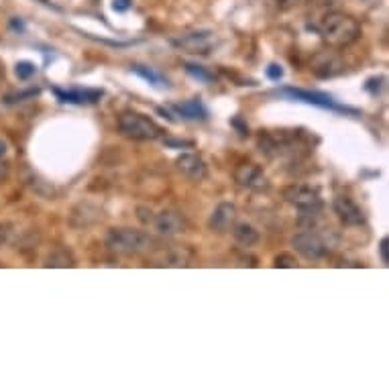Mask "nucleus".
<instances>
[{
    "mask_svg": "<svg viewBox=\"0 0 389 389\" xmlns=\"http://www.w3.org/2000/svg\"><path fill=\"white\" fill-rule=\"evenodd\" d=\"M316 29H318L322 41L330 49H345L348 45L357 43L361 37L359 21L352 14H346L341 10L328 12Z\"/></svg>",
    "mask_w": 389,
    "mask_h": 389,
    "instance_id": "f257e3e1",
    "label": "nucleus"
},
{
    "mask_svg": "<svg viewBox=\"0 0 389 389\" xmlns=\"http://www.w3.org/2000/svg\"><path fill=\"white\" fill-rule=\"evenodd\" d=\"M104 245L114 255L134 257V255L147 253L151 249V245H153V239L147 232H143V230L121 226V228H110L106 232Z\"/></svg>",
    "mask_w": 389,
    "mask_h": 389,
    "instance_id": "f03ea898",
    "label": "nucleus"
},
{
    "mask_svg": "<svg viewBox=\"0 0 389 389\" xmlns=\"http://www.w3.org/2000/svg\"><path fill=\"white\" fill-rule=\"evenodd\" d=\"M117 127H119V132L130 141H155L163 134V129L153 119L134 110L121 112Z\"/></svg>",
    "mask_w": 389,
    "mask_h": 389,
    "instance_id": "7ed1b4c3",
    "label": "nucleus"
},
{
    "mask_svg": "<svg viewBox=\"0 0 389 389\" xmlns=\"http://www.w3.org/2000/svg\"><path fill=\"white\" fill-rule=\"evenodd\" d=\"M281 94L294 98V100H300L306 104H312V106H320V108H326V110H332V112H341V114H357L355 108H348L339 104L332 96L324 94V92H310V90H300V88H283Z\"/></svg>",
    "mask_w": 389,
    "mask_h": 389,
    "instance_id": "20e7f679",
    "label": "nucleus"
},
{
    "mask_svg": "<svg viewBox=\"0 0 389 389\" xmlns=\"http://www.w3.org/2000/svg\"><path fill=\"white\" fill-rule=\"evenodd\" d=\"M292 245H294V249L302 255L303 259L308 261L322 259V257H326L328 251H330L328 243H326L318 232H314L312 228H310V230H303V232H298V235L292 239Z\"/></svg>",
    "mask_w": 389,
    "mask_h": 389,
    "instance_id": "39448f33",
    "label": "nucleus"
},
{
    "mask_svg": "<svg viewBox=\"0 0 389 389\" xmlns=\"http://www.w3.org/2000/svg\"><path fill=\"white\" fill-rule=\"evenodd\" d=\"M281 198L300 208V210H316L320 208V196L314 188L310 186H303V183H290L281 190Z\"/></svg>",
    "mask_w": 389,
    "mask_h": 389,
    "instance_id": "423d86ee",
    "label": "nucleus"
},
{
    "mask_svg": "<svg viewBox=\"0 0 389 389\" xmlns=\"http://www.w3.org/2000/svg\"><path fill=\"white\" fill-rule=\"evenodd\" d=\"M310 70H312V74L316 78L326 80V78H335V76L343 74L345 72V61H343V57L337 51H320V53L314 55Z\"/></svg>",
    "mask_w": 389,
    "mask_h": 389,
    "instance_id": "0eeeda50",
    "label": "nucleus"
},
{
    "mask_svg": "<svg viewBox=\"0 0 389 389\" xmlns=\"http://www.w3.org/2000/svg\"><path fill=\"white\" fill-rule=\"evenodd\" d=\"M235 181L247 190H265L269 186V179L263 173L261 166L253 163V161H241L235 168Z\"/></svg>",
    "mask_w": 389,
    "mask_h": 389,
    "instance_id": "6e6552de",
    "label": "nucleus"
},
{
    "mask_svg": "<svg viewBox=\"0 0 389 389\" xmlns=\"http://www.w3.org/2000/svg\"><path fill=\"white\" fill-rule=\"evenodd\" d=\"M153 228L163 235V237H175V235H181L186 232L188 228V218L183 217L181 212L177 210H163L159 215H153V220H151Z\"/></svg>",
    "mask_w": 389,
    "mask_h": 389,
    "instance_id": "1a4fd4ad",
    "label": "nucleus"
},
{
    "mask_svg": "<svg viewBox=\"0 0 389 389\" xmlns=\"http://www.w3.org/2000/svg\"><path fill=\"white\" fill-rule=\"evenodd\" d=\"M332 210L337 218L345 224V226H361L365 224V212L363 208L348 196H337L332 200Z\"/></svg>",
    "mask_w": 389,
    "mask_h": 389,
    "instance_id": "9d476101",
    "label": "nucleus"
},
{
    "mask_svg": "<svg viewBox=\"0 0 389 389\" xmlns=\"http://www.w3.org/2000/svg\"><path fill=\"white\" fill-rule=\"evenodd\" d=\"M175 168L190 181H202L208 175V166L202 159V155H198V153H181L175 159Z\"/></svg>",
    "mask_w": 389,
    "mask_h": 389,
    "instance_id": "9b49d317",
    "label": "nucleus"
},
{
    "mask_svg": "<svg viewBox=\"0 0 389 389\" xmlns=\"http://www.w3.org/2000/svg\"><path fill=\"white\" fill-rule=\"evenodd\" d=\"M212 39H215V35L210 31H196V33H188V35H183L179 39H173V45L177 49L186 51V53H194V55L200 53V55H204V53L210 51Z\"/></svg>",
    "mask_w": 389,
    "mask_h": 389,
    "instance_id": "f8f14e48",
    "label": "nucleus"
},
{
    "mask_svg": "<svg viewBox=\"0 0 389 389\" xmlns=\"http://www.w3.org/2000/svg\"><path fill=\"white\" fill-rule=\"evenodd\" d=\"M235 222H237V206L232 202H220L208 217V228L212 232L224 235L235 226Z\"/></svg>",
    "mask_w": 389,
    "mask_h": 389,
    "instance_id": "ddd939ff",
    "label": "nucleus"
},
{
    "mask_svg": "<svg viewBox=\"0 0 389 389\" xmlns=\"http://www.w3.org/2000/svg\"><path fill=\"white\" fill-rule=\"evenodd\" d=\"M53 94L63 104H92L102 98V90H59L55 88Z\"/></svg>",
    "mask_w": 389,
    "mask_h": 389,
    "instance_id": "4468645a",
    "label": "nucleus"
},
{
    "mask_svg": "<svg viewBox=\"0 0 389 389\" xmlns=\"http://www.w3.org/2000/svg\"><path fill=\"white\" fill-rule=\"evenodd\" d=\"M173 110H175L179 117L188 119V121H206V117H208V112H206V108L202 106L200 98H194V100L175 104Z\"/></svg>",
    "mask_w": 389,
    "mask_h": 389,
    "instance_id": "2eb2a0df",
    "label": "nucleus"
},
{
    "mask_svg": "<svg viewBox=\"0 0 389 389\" xmlns=\"http://www.w3.org/2000/svg\"><path fill=\"white\" fill-rule=\"evenodd\" d=\"M232 230V237H235V241L239 243V245H243V247H253V245H257L259 243V232H257V228L253 226V224H249V222H235V226L230 228Z\"/></svg>",
    "mask_w": 389,
    "mask_h": 389,
    "instance_id": "dca6fc26",
    "label": "nucleus"
},
{
    "mask_svg": "<svg viewBox=\"0 0 389 389\" xmlns=\"http://www.w3.org/2000/svg\"><path fill=\"white\" fill-rule=\"evenodd\" d=\"M45 267H53V269H68L74 267L76 259L72 257V253L68 249H53L43 263Z\"/></svg>",
    "mask_w": 389,
    "mask_h": 389,
    "instance_id": "f3484780",
    "label": "nucleus"
},
{
    "mask_svg": "<svg viewBox=\"0 0 389 389\" xmlns=\"http://www.w3.org/2000/svg\"><path fill=\"white\" fill-rule=\"evenodd\" d=\"M137 76H141L143 80H147L151 86L155 88H170V84H168V80L161 76V74H157L153 68H147V66H132L130 68Z\"/></svg>",
    "mask_w": 389,
    "mask_h": 389,
    "instance_id": "a211bd4d",
    "label": "nucleus"
},
{
    "mask_svg": "<svg viewBox=\"0 0 389 389\" xmlns=\"http://www.w3.org/2000/svg\"><path fill=\"white\" fill-rule=\"evenodd\" d=\"M190 259H192V253H190V251L175 247V249H172V251L163 257L161 265H168V267H186V265H190Z\"/></svg>",
    "mask_w": 389,
    "mask_h": 389,
    "instance_id": "6ab92c4d",
    "label": "nucleus"
},
{
    "mask_svg": "<svg viewBox=\"0 0 389 389\" xmlns=\"http://www.w3.org/2000/svg\"><path fill=\"white\" fill-rule=\"evenodd\" d=\"M39 88H29V90H21V92H10L4 98V104H17V102H25V100H33L39 96Z\"/></svg>",
    "mask_w": 389,
    "mask_h": 389,
    "instance_id": "aec40b11",
    "label": "nucleus"
},
{
    "mask_svg": "<svg viewBox=\"0 0 389 389\" xmlns=\"http://www.w3.org/2000/svg\"><path fill=\"white\" fill-rule=\"evenodd\" d=\"M186 72L192 76V78H196V80H200V82H204V84H212L217 78H215V74H210L208 70H204L202 66H196V63H186Z\"/></svg>",
    "mask_w": 389,
    "mask_h": 389,
    "instance_id": "412c9836",
    "label": "nucleus"
},
{
    "mask_svg": "<svg viewBox=\"0 0 389 389\" xmlns=\"http://www.w3.org/2000/svg\"><path fill=\"white\" fill-rule=\"evenodd\" d=\"M37 72V66L33 63V61H19L17 66H14V74H17V78L19 80H29L33 74Z\"/></svg>",
    "mask_w": 389,
    "mask_h": 389,
    "instance_id": "4be33fe9",
    "label": "nucleus"
},
{
    "mask_svg": "<svg viewBox=\"0 0 389 389\" xmlns=\"http://www.w3.org/2000/svg\"><path fill=\"white\" fill-rule=\"evenodd\" d=\"M273 267H277V269H296L298 267V259L292 253H279L273 259Z\"/></svg>",
    "mask_w": 389,
    "mask_h": 389,
    "instance_id": "5701e85b",
    "label": "nucleus"
},
{
    "mask_svg": "<svg viewBox=\"0 0 389 389\" xmlns=\"http://www.w3.org/2000/svg\"><path fill=\"white\" fill-rule=\"evenodd\" d=\"M275 2H277V6L281 10H294V8H300V6L312 2V0H275Z\"/></svg>",
    "mask_w": 389,
    "mask_h": 389,
    "instance_id": "b1692460",
    "label": "nucleus"
},
{
    "mask_svg": "<svg viewBox=\"0 0 389 389\" xmlns=\"http://www.w3.org/2000/svg\"><path fill=\"white\" fill-rule=\"evenodd\" d=\"M137 217H139V220H141L143 224H151V220H153V210L147 208V206H139V208H137Z\"/></svg>",
    "mask_w": 389,
    "mask_h": 389,
    "instance_id": "393cba45",
    "label": "nucleus"
},
{
    "mask_svg": "<svg viewBox=\"0 0 389 389\" xmlns=\"http://www.w3.org/2000/svg\"><path fill=\"white\" fill-rule=\"evenodd\" d=\"M267 76H269L271 80H281V76H283V70H281V66H277V63H271V66L267 68Z\"/></svg>",
    "mask_w": 389,
    "mask_h": 389,
    "instance_id": "a878e982",
    "label": "nucleus"
},
{
    "mask_svg": "<svg viewBox=\"0 0 389 389\" xmlns=\"http://www.w3.org/2000/svg\"><path fill=\"white\" fill-rule=\"evenodd\" d=\"M112 8L117 12H125L130 8V0H112Z\"/></svg>",
    "mask_w": 389,
    "mask_h": 389,
    "instance_id": "bb28decb",
    "label": "nucleus"
},
{
    "mask_svg": "<svg viewBox=\"0 0 389 389\" xmlns=\"http://www.w3.org/2000/svg\"><path fill=\"white\" fill-rule=\"evenodd\" d=\"M388 247H389V239H381V243H379V251H381V261H383L386 265L389 263Z\"/></svg>",
    "mask_w": 389,
    "mask_h": 389,
    "instance_id": "cd10ccee",
    "label": "nucleus"
},
{
    "mask_svg": "<svg viewBox=\"0 0 389 389\" xmlns=\"http://www.w3.org/2000/svg\"><path fill=\"white\" fill-rule=\"evenodd\" d=\"M232 127H237V129L241 130V134H243V137H245V134H249V127H243L239 119H235V121H232Z\"/></svg>",
    "mask_w": 389,
    "mask_h": 389,
    "instance_id": "c85d7f7f",
    "label": "nucleus"
},
{
    "mask_svg": "<svg viewBox=\"0 0 389 389\" xmlns=\"http://www.w3.org/2000/svg\"><path fill=\"white\" fill-rule=\"evenodd\" d=\"M4 153H6V145H4V143L0 141V157H2Z\"/></svg>",
    "mask_w": 389,
    "mask_h": 389,
    "instance_id": "c756f323",
    "label": "nucleus"
},
{
    "mask_svg": "<svg viewBox=\"0 0 389 389\" xmlns=\"http://www.w3.org/2000/svg\"><path fill=\"white\" fill-rule=\"evenodd\" d=\"M4 82V66L0 63V84Z\"/></svg>",
    "mask_w": 389,
    "mask_h": 389,
    "instance_id": "7c9ffc66",
    "label": "nucleus"
}]
</instances>
